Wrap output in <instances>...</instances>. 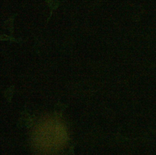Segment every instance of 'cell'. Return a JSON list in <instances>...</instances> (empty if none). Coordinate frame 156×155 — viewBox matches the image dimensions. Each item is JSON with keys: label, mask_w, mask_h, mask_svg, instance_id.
<instances>
[{"label": "cell", "mask_w": 156, "mask_h": 155, "mask_svg": "<svg viewBox=\"0 0 156 155\" xmlns=\"http://www.w3.org/2000/svg\"><path fill=\"white\" fill-rule=\"evenodd\" d=\"M63 123L58 119L48 118L40 122L34 132V146L40 152L51 154L62 148L67 140Z\"/></svg>", "instance_id": "1"}]
</instances>
